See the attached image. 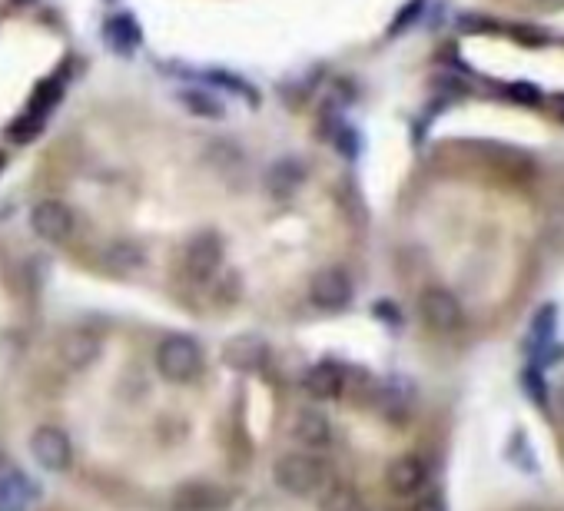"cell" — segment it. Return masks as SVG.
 <instances>
[{
    "label": "cell",
    "mask_w": 564,
    "mask_h": 511,
    "mask_svg": "<svg viewBox=\"0 0 564 511\" xmlns=\"http://www.w3.org/2000/svg\"><path fill=\"white\" fill-rule=\"evenodd\" d=\"M203 365L206 359H203L200 342L190 336H166L160 346H156V369H160L166 382L186 385V382L200 379Z\"/></svg>",
    "instance_id": "6da1fadb"
},
{
    "label": "cell",
    "mask_w": 564,
    "mask_h": 511,
    "mask_svg": "<svg viewBox=\"0 0 564 511\" xmlns=\"http://www.w3.org/2000/svg\"><path fill=\"white\" fill-rule=\"evenodd\" d=\"M276 485L289 495H316L326 488V465L306 452H289L276 462Z\"/></svg>",
    "instance_id": "7a4b0ae2"
},
{
    "label": "cell",
    "mask_w": 564,
    "mask_h": 511,
    "mask_svg": "<svg viewBox=\"0 0 564 511\" xmlns=\"http://www.w3.org/2000/svg\"><path fill=\"white\" fill-rule=\"evenodd\" d=\"M30 229L50 246H64L67 239L77 233V216L67 203L60 200H40L30 210Z\"/></svg>",
    "instance_id": "3957f363"
},
{
    "label": "cell",
    "mask_w": 564,
    "mask_h": 511,
    "mask_svg": "<svg viewBox=\"0 0 564 511\" xmlns=\"http://www.w3.org/2000/svg\"><path fill=\"white\" fill-rule=\"evenodd\" d=\"M223 266V243H219L216 233H196L183 249V269L193 283H210Z\"/></svg>",
    "instance_id": "277c9868"
},
{
    "label": "cell",
    "mask_w": 564,
    "mask_h": 511,
    "mask_svg": "<svg viewBox=\"0 0 564 511\" xmlns=\"http://www.w3.org/2000/svg\"><path fill=\"white\" fill-rule=\"evenodd\" d=\"M30 455L47 472H67L73 462L70 438L57 425H40V429H34V435H30Z\"/></svg>",
    "instance_id": "5b68a950"
},
{
    "label": "cell",
    "mask_w": 564,
    "mask_h": 511,
    "mask_svg": "<svg viewBox=\"0 0 564 511\" xmlns=\"http://www.w3.org/2000/svg\"><path fill=\"white\" fill-rule=\"evenodd\" d=\"M419 312H422V322L432 332H448L462 329V302H458L448 289H425L422 299H419Z\"/></svg>",
    "instance_id": "8992f818"
},
{
    "label": "cell",
    "mask_w": 564,
    "mask_h": 511,
    "mask_svg": "<svg viewBox=\"0 0 564 511\" xmlns=\"http://www.w3.org/2000/svg\"><path fill=\"white\" fill-rule=\"evenodd\" d=\"M309 299L316 302L319 309H342V306H349V299H352V279H349V273H346V269H339V266L322 269V273L312 276Z\"/></svg>",
    "instance_id": "52a82bcc"
},
{
    "label": "cell",
    "mask_w": 564,
    "mask_h": 511,
    "mask_svg": "<svg viewBox=\"0 0 564 511\" xmlns=\"http://www.w3.org/2000/svg\"><path fill=\"white\" fill-rule=\"evenodd\" d=\"M233 498L213 482H190L173 495L170 511H229Z\"/></svg>",
    "instance_id": "ba28073f"
},
{
    "label": "cell",
    "mask_w": 564,
    "mask_h": 511,
    "mask_svg": "<svg viewBox=\"0 0 564 511\" xmlns=\"http://www.w3.org/2000/svg\"><path fill=\"white\" fill-rule=\"evenodd\" d=\"M385 482H389V488L395 495L409 498V495H419L425 482H428V468L419 455H402L395 458V462L389 465V472H385Z\"/></svg>",
    "instance_id": "9c48e42d"
},
{
    "label": "cell",
    "mask_w": 564,
    "mask_h": 511,
    "mask_svg": "<svg viewBox=\"0 0 564 511\" xmlns=\"http://www.w3.org/2000/svg\"><path fill=\"white\" fill-rule=\"evenodd\" d=\"M269 359L266 342L259 336H233L223 346V362L236 372H256L263 369Z\"/></svg>",
    "instance_id": "30bf717a"
},
{
    "label": "cell",
    "mask_w": 564,
    "mask_h": 511,
    "mask_svg": "<svg viewBox=\"0 0 564 511\" xmlns=\"http://www.w3.org/2000/svg\"><path fill=\"white\" fill-rule=\"evenodd\" d=\"M100 349V336H93L87 329H73L60 339V359H64L67 369H87V365L100 359Z\"/></svg>",
    "instance_id": "8fae6325"
},
{
    "label": "cell",
    "mask_w": 564,
    "mask_h": 511,
    "mask_svg": "<svg viewBox=\"0 0 564 511\" xmlns=\"http://www.w3.org/2000/svg\"><path fill=\"white\" fill-rule=\"evenodd\" d=\"M292 438H296L299 445L306 448H326L329 438H332V425L322 412L316 409H302L296 419H292Z\"/></svg>",
    "instance_id": "7c38bea8"
},
{
    "label": "cell",
    "mask_w": 564,
    "mask_h": 511,
    "mask_svg": "<svg viewBox=\"0 0 564 511\" xmlns=\"http://www.w3.org/2000/svg\"><path fill=\"white\" fill-rule=\"evenodd\" d=\"M306 389L316 399H336L346 389V369L339 362H316L306 372Z\"/></svg>",
    "instance_id": "4fadbf2b"
},
{
    "label": "cell",
    "mask_w": 564,
    "mask_h": 511,
    "mask_svg": "<svg viewBox=\"0 0 564 511\" xmlns=\"http://www.w3.org/2000/svg\"><path fill=\"white\" fill-rule=\"evenodd\" d=\"M299 183H302V173H299V166L292 160H279L276 166H269L266 190L273 193L276 200H289V196L299 190Z\"/></svg>",
    "instance_id": "5bb4252c"
},
{
    "label": "cell",
    "mask_w": 564,
    "mask_h": 511,
    "mask_svg": "<svg viewBox=\"0 0 564 511\" xmlns=\"http://www.w3.org/2000/svg\"><path fill=\"white\" fill-rule=\"evenodd\" d=\"M107 269L117 276H130L143 269V249L133 243H113L107 246Z\"/></svg>",
    "instance_id": "9a60e30c"
},
{
    "label": "cell",
    "mask_w": 564,
    "mask_h": 511,
    "mask_svg": "<svg viewBox=\"0 0 564 511\" xmlns=\"http://www.w3.org/2000/svg\"><path fill=\"white\" fill-rule=\"evenodd\" d=\"M319 511H362L359 492H355L352 485H342V482L326 485V488H322Z\"/></svg>",
    "instance_id": "2e32d148"
},
{
    "label": "cell",
    "mask_w": 564,
    "mask_h": 511,
    "mask_svg": "<svg viewBox=\"0 0 564 511\" xmlns=\"http://www.w3.org/2000/svg\"><path fill=\"white\" fill-rule=\"evenodd\" d=\"M107 34L113 37V44H117L120 50H127L137 44V27H133V20L130 17H113L110 24H107Z\"/></svg>",
    "instance_id": "e0dca14e"
},
{
    "label": "cell",
    "mask_w": 564,
    "mask_h": 511,
    "mask_svg": "<svg viewBox=\"0 0 564 511\" xmlns=\"http://www.w3.org/2000/svg\"><path fill=\"white\" fill-rule=\"evenodd\" d=\"M186 107H193L196 113H206V117H219V113H223L219 100L210 97V93H203V90H190V93H186Z\"/></svg>",
    "instance_id": "ac0fdd59"
},
{
    "label": "cell",
    "mask_w": 564,
    "mask_h": 511,
    "mask_svg": "<svg viewBox=\"0 0 564 511\" xmlns=\"http://www.w3.org/2000/svg\"><path fill=\"white\" fill-rule=\"evenodd\" d=\"M17 482H20V478H17L14 462H10L4 452H0V495H10V488H14Z\"/></svg>",
    "instance_id": "d6986e66"
},
{
    "label": "cell",
    "mask_w": 564,
    "mask_h": 511,
    "mask_svg": "<svg viewBox=\"0 0 564 511\" xmlns=\"http://www.w3.org/2000/svg\"><path fill=\"white\" fill-rule=\"evenodd\" d=\"M508 93H511V100L528 103V107H535V103H541V93H538L535 87H528V83H511Z\"/></svg>",
    "instance_id": "ffe728a7"
},
{
    "label": "cell",
    "mask_w": 564,
    "mask_h": 511,
    "mask_svg": "<svg viewBox=\"0 0 564 511\" xmlns=\"http://www.w3.org/2000/svg\"><path fill=\"white\" fill-rule=\"evenodd\" d=\"M412 511H448V508H445V498L438 492H425L419 495V502L412 505Z\"/></svg>",
    "instance_id": "44dd1931"
},
{
    "label": "cell",
    "mask_w": 564,
    "mask_h": 511,
    "mask_svg": "<svg viewBox=\"0 0 564 511\" xmlns=\"http://www.w3.org/2000/svg\"><path fill=\"white\" fill-rule=\"evenodd\" d=\"M551 110H555V117L564 123V93H558V97H551Z\"/></svg>",
    "instance_id": "7402d4cb"
},
{
    "label": "cell",
    "mask_w": 564,
    "mask_h": 511,
    "mask_svg": "<svg viewBox=\"0 0 564 511\" xmlns=\"http://www.w3.org/2000/svg\"><path fill=\"white\" fill-rule=\"evenodd\" d=\"M561 412H564V389H561Z\"/></svg>",
    "instance_id": "603a6c76"
},
{
    "label": "cell",
    "mask_w": 564,
    "mask_h": 511,
    "mask_svg": "<svg viewBox=\"0 0 564 511\" xmlns=\"http://www.w3.org/2000/svg\"><path fill=\"white\" fill-rule=\"evenodd\" d=\"M0 170H4V153H0Z\"/></svg>",
    "instance_id": "cb8c5ba5"
},
{
    "label": "cell",
    "mask_w": 564,
    "mask_h": 511,
    "mask_svg": "<svg viewBox=\"0 0 564 511\" xmlns=\"http://www.w3.org/2000/svg\"><path fill=\"white\" fill-rule=\"evenodd\" d=\"M372 511H382V508H372Z\"/></svg>",
    "instance_id": "d4e9b609"
}]
</instances>
